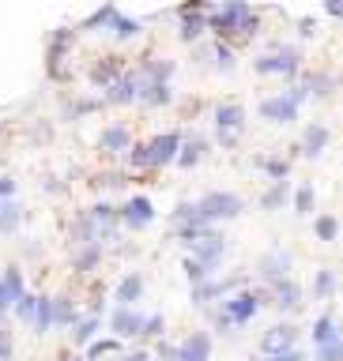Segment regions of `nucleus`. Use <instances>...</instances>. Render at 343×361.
Returning a JSON list of instances; mask_svg holds the SVG:
<instances>
[{"mask_svg":"<svg viewBox=\"0 0 343 361\" xmlns=\"http://www.w3.org/2000/svg\"><path fill=\"white\" fill-rule=\"evenodd\" d=\"M245 203L234 196V192H208L200 203H192V211H197V222H227V218H238L242 215Z\"/></svg>","mask_w":343,"mask_h":361,"instance_id":"1","label":"nucleus"},{"mask_svg":"<svg viewBox=\"0 0 343 361\" xmlns=\"http://www.w3.org/2000/svg\"><path fill=\"white\" fill-rule=\"evenodd\" d=\"M211 31H242V34H253L257 31V15L249 12L245 4H227L219 15H211Z\"/></svg>","mask_w":343,"mask_h":361,"instance_id":"2","label":"nucleus"},{"mask_svg":"<svg viewBox=\"0 0 343 361\" xmlns=\"http://www.w3.org/2000/svg\"><path fill=\"white\" fill-rule=\"evenodd\" d=\"M257 309H261V298L257 294H238V298L222 301V312H219V323L222 328H234V323H245L257 316Z\"/></svg>","mask_w":343,"mask_h":361,"instance_id":"3","label":"nucleus"},{"mask_svg":"<svg viewBox=\"0 0 343 361\" xmlns=\"http://www.w3.org/2000/svg\"><path fill=\"white\" fill-rule=\"evenodd\" d=\"M189 248H192V256L189 260H197L200 267H215L219 260H222V252H227V241H222L219 234H204V237H197V241H189Z\"/></svg>","mask_w":343,"mask_h":361,"instance_id":"4","label":"nucleus"},{"mask_svg":"<svg viewBox=\"0 0 343 361\" xmlns=\"http://www.w3.org/2000/svg\"><path fill=\"white\" fill-rule=\"evenodd\" d=\"M257 271H261L268 282L291 279V252H287V248H268L261 256V264H257Z\"/></svg>","mask_w":343,"mask_h":361,"instance_id":"5","label":"nucleus"},{"mask_svg":"<svg viewBox=\"0 0 343 361\" xmlns=\"http://www.w3.org/2000/svg\"><path fill=\"white\" fill-rule=\"evenodd\" d=\"M294 342H298V328H291V323H275V328L264 331L261 350L268 358H275V354H283V350H294Z\"/></svg>","mask_w":343,"mask_h":361,"instance_id":"6","label":"nucleus"},{"mask_svg":"<svg viewBox=\"0 0 343 361\" xmlns=\"http://www.w3.org/2000/svg\"><path fill=\"white\" fill-rule=\"evenodd\" d=\"M298 49H283V53H272V57H261L257 61V72L261 76H294L298 72Z\"/></svg>","mask_w":343,"mask_h":361,"instance_id":"7","label":"nucleus"},{"mask_svg":"<svg viewBox=\"0 0 343 361\" xmlns=\"http://www.w3.org/2000/svg\"><path fill=\"white\" fill-rule=\"evenodd\" d=\"M242 125H245V109H242V106H219V113H215V128H219V140L227 143V147L238 140Z\"/></svg>","mask_w":343,"mask_h":361,"instance_id":"8","label":"nucleus"},{"mask_svg":"<svg viewBox=\"0 0 343 361\" xmlns=\"http://www.w3.org/2000/svg\"><path fill=\"white\" fill-rule=\"evenodd\" d=\"M178 147H181V136L178 132H162L159 140L147 143V166H166L178 159Z\"/></svg>","mask_w":343,"mask_h":361,"instance_id":"9","label":"nucleus"},{"mask_svg":"<svg viewBox=\"0 0 343 361\" xmlns=\"http://www.w3.org/2000/svg\"><path fill=\"white\" fill-rule=\"evenodd\" d=\"M144 87H147V79L144 76H121L117 83H109V102H117V106H128V102H136L144 95Z\"/></svg>","mask_w":343,"mask_h":361,"instance_id":"10","label":"nucleus"},{"mask_svg":"<svg viewBox=\"0 0 343 361\" xmlns=\"http://www.w3.org/2000/svg\"><path fill=\"white\" fill-rule=\"evenodd\" d=\"M261 117L272 120V125H294V120H298V106H291L283 95H275V98L261 102Z\"/></svg>","mask_w":343,"mask_h":361,"instance_id":"11","label":"nucleus"},{"mask_svg":"<svg viewBox=\"0 0 343 361\" xmlns=\"http://www.w3.org/2000/svg\"><path fill=\"white\" fill-rule=\"evenodd\" d=\"M121 215H125V222L132 230H144V226H151V218H155V211H151V200L147 196H132L121 207Z\"/></svg>","mask_w":343,"mask_h":361,"instance_id":"12","label":"nucleus"},{"mask_svg":"<svg viewBox=\"0 0 343 361\" xmlns=\"http://www.w3.org/2000/svg\"><path fill=\"white\" fill-rule=\"evenodd\" d=\"M208 358H211V335H204V331L189 335L178 346V361H208Z\"/></svg>","mask_w":343,"mask_h":361,"instance_id":"13","label":"nucleus"},{"mask_svg":"<svg viewBox=\"0 0 343 361\" xmlns=\"http://www.w3.org/2000/svg\"><path fill=\"white\" fill-rule=\"evenodd\" d=\"M20 298H23V275L15 267H8L4 279H0V312H8Z\"/></svg>","mask_w":343,"mask_h":361,"instance_id":"14","label":"nucleus"},{"mask_svg":"<svg viewBox=\"0 0 343 361\" xmlns=\"http://www.w3.org/2000/svg\"><path fill=\"white\" fill-rule=\"evenodd\" d=\"M109 323H114V335L117 339H132V335H140V331H144V316L136 309H117Z\"/></svg>","mask_w":343,"mask_h":361,"instance_id":"15","label":"nucleus"},{"mask_svg":"<svg viewBox=\"0 0 343 361\" xmlns=\"http://www.w3.org/2000/svg\"><path fill=\"white\" fill-rule=\"evenodd\" d=\"M98 147L102 151H128V147H132V136H128V128L125 125H109L106 132L98 136Z\"/></svg>","mask_w":343,"mask_h":361,"instance_id":"16","label":"nucleus"},{"mask_svg":"<svg viewBox=\"0 0 343 361\" xmlns=\"http://www.w3.org/2000/svg\"><path fill=\"white\" fill-rule=\"evenodd\" d=\"M140 294H144V279H140V275L121 279V286H117V309H132V305L140 301Z\"/></svg>","mask_w":343,"mask_h":361,"instance_id":"17","label":"nucleus"},{"mask_svg":"<svg viewBox=\"0 0 343 361\" xmlns=\"http://www.w3.org/2000/svg\"><path fill=\"white\" fill-rule=\"evenodd\" d=\"M324 147H328V128H324V125H310V128H305V140H302V154L317 159Z\"/></svg>","mask_w":343,"mask_h":361,"instance_id":"18","label":"nucleus"},{"mask_svg":"<svg viewBox=\"0 0 343 361\" xmlns=\"http://www.w3.org/2000/svg\"><path fill=\"white\" fill-rule=\"evenodd\" d=\"M275 305H280V309H287V312H294V309L302 305V290H298L291 279L275 282Z\"/></svg>","mask_w":343,"mask_h":361,"instance_id":"19","label":"nucleus"},{"mask_svg":"<svg viewBox=\"0 0 343 361\" xmlns=\"http://www.w3.org/2000/svg\"><path fill=\"white\" fill-rule=\"evenodd\" d=\"M313 342H317V346H332V342H340L336 320H332V316H321L317 323H313Z\"/></svg>","mask_w":343,"mask_h":361,"instance_id":"20","label":"nucleus"},{"mask_svg":"<svg viewBox=\"0 0 343 361\" xmlns=\"http://www.w3.org/2000/svg\"><path fill=\"white\" fill-rule=\"evenodd\" d=\"M23 218V207H15L12 200H0V234H12Z\"/></svg>","mask_w":343,"mask_h":361,"instance_id":"21","label":"nucleus"},{"mask_svg":"<svg viewBox=\"0 0 343 361\" xmlns=\"http://www.w3.org/2000/svg\"><path fill=\"white\" fill-rule=\"evenodd\" d=\"M34 331L38 335H45V331L53 328V309H49V298H38V305H34Z\"/></svg>","mask_w":343,"mask_h":361,"instance_id":"22","label":"nucleus"},{"mask_svg":"<svg viewBox=\"0 0 343 361\" xmlns=\"http://www.w3.org/2000/svg\"><path fill=\"white\" fill-rule=\"evenodd\" d=\"M109 26H114V34L121 42H128V38H136V34H140V19H125V15H114V19H109Z\"/></svg>","mask_w":343,"mask_h":361,"instance_id":"23","label":"nucleus"},{"mask_svg":"<svg viewBox=\"0 0 343 361\" xmlns=\"http://www.w3.org/2000/svg\"><path fill=\"white\" fill-rule=\"evenodd\" d=\"M313 294L328 301L332 294H336V271H328V267H324V271H317V282H313Z\"/></svg>","mask_w":343,"mask_h":361,"instance_id":"24","label":"nucleus"},{"mask_svg":"<svg viewBox=\"0 0 343 361\" xmlns=\"http://www.w3.org/2000/svg\"><path fill=\"white\" fill-rule=\"evenodd\" d=\"M283 200H287V181H275L272 188L261 196V207L264 211H275V207H283Z\"/></svg>","mask_w":343,"mask_h":361,"instance_id":"25","label":"nucleus"},{"mask_svg":"<svg viewBox=\"0 0 343 361\" xmlns=\"http://www.w3.org/2000/svg\"><path fill=\"white\" fill-rule=\"evenodd\" d=\"M49 309H53V323H76V309L68 305V298H53Z\"/></svg>","mask_w":343,"mask_h":361,"instance_id":"26","label":"nucleus"},{"mask_svg":"<svg viewBox=\"0 0 343 361\" xmlns=\"http://www.w3.org/2000/svg\"><path fill=\"white\" fill-rule=\"evenodd\" d=\"M140 98L147 102V106H162V102H170V87H166V83H147Z\"/></svg>","mask_w":343,"mask_h":361,"instance_id":"27","label":"nucleus"},{"mask_svg":"<svg viewBox=\"0 0 343 361\" xmlns=\"http://www.w3.org/2000/svg\"><path fill=\"white\" fill-rule=\"evenodd\" d=\"M95 331H98V320H95V316L79 320L76 328H72V342H79V346H83V342H91V339H95Z\"/></svg>","mask_w":343,"mask_h":361,"instance_id":"28","label":"nucleus"},{"mask_svg":"<svg viewBox=\"0 0 343 361\" xmlns=\"http://www.w3.org/2000/svg\"><path fill=\"white\" fill-rule=\"evenodd\" d=\"M336 234H340V222L332 218V215H321L317 218V237L321 241H336Z\"/></svg>","mask_w":343,"mask_h":361,"instance_id":"29","label":"nucleus"},{"mask_svg":"<svg viewBox=\"0 0 343 361\" xmlns=\"http://www.w3.org/2000/svg\"><path fill=\"white\" fill-rule=\"evenodd\" d=\"M200 34H204V19H200V15H185V23H181V38L192 42V38H200Z\"/></svg>","mask_w":343,"mask_h":361,"instance_id":"30","label":"nucleus"},{"mask_svg":"<svg viewBox=\"0 0 343 361\" xmlns=\"http://www.w3.org/2000/svg\"><path fill=\"white\" fill-rule=\"evenodd\" d=\"M294 211H298V215H310V211H313V188H310V184H302V188H298V196H294Z\"/></svg>","mask_w":343,"mask_h":361,"instance_id":"31","label":"nucleus"},{"mask_svg":"<svg viewBox=\"0 0 343 361\" xmlns=\"http://www.w3.org/2000/svg\"><path fill=\"white\" fill-rule=\"evenodd\" d=\"M332 87H336V79H332V76H310V83H305V95H310V90H317V95H328Z\"/></svg>","mask_w":343,"mask_h":361,"instance_id":"32","label":"nucleus"},{"mask_svg":"<svg viewBox=\"0 0 343 361\" xmlns=\"http://www.w3.org/2000/svg\"><path fill=\"white\" fill-rule=\"evenodd\" d=\"M95 260H98V245H83V252L76 256V267H79V271H91Z\"/></svg>","mask_w":343,"mask_h":361,"instance_id":"33","label":"nucleus"},{"mask_svg":"<svg viewBox=\"0 0 343 361\" xmlns=\"http://www.w3.org/2000/svg\"><path fill=\"white\" fill-rule=\"evenodd\" d=\"M34 305H38V298H31V294L23 290V298L15 301V316H20V320H31V316H34Z\"/></svg>","mask_w":343,"mask_h":361,"instance_id":"34","label":"nucleus"},{"mask_svg":"<svg viewBox=\"0 0 343 361\" xmlns=\"http://www.w3.org/2000/svg\"><path fill=\"white\" fill-rule=\"evenodd\" d=\"M114 72H117V64H98V68L91 72V79L102 83V87H109V83H114Z\"/></svg>","mask_w":343,"mask_h":361,"instance_id":"35","label":"nucleus"},{"mask_svg":"<svg viewBox=\"0 0 343 361\" xmlns=\"http://www.w3.org/2000/svg\"><path fill=\"white\" fill-rule=\"evenodd\" d=\"M162 331H166L162 316H144V331H140V335H162Z\"/></svg>","mask_w":343,"mask_h":361,"instance_id":"36","label":"nucleus"},{"mask_svg":"<svg viewBox=\"0 0 343 361\" xmlns=\"http://www.w3.org/2000/svg\"><path fill=\"white\" fill-rule=\"evenodd\" d=\"M185 275H189V279H192V282L200 286L204 279H208V267H200L197 260H185Z\"/></svg>","mask_w":343,"mask_h":361,"instance_id":"37","label":"nucleus"},{"mask_svg":"<svg viewBox=\"0 0 343 361\" xmlns=\"http://www.w3.org/2000/svg\"><path fill=\"white\" fill-rule=\"evenodd\" d=\"M178 162L185 166V170H192V166L200 162V143H189V147H185V154H181Z\"/></svg>","mask_w":343,"mask_h":361,"instance_id":"38","label":"nucleus"},{"mask_svg":"<svg viewBox=\"0 0 343 361\" xmlns=\"http://www.w3.org/2000/svg\"><path fill=\"white\" fill-rule=\"evenodd\" d=\"M261 166H264V170H268V173H272V177H275V181H283V177H287V162H275V159H264Z\"/></svg>","mask_w":343,"mask_h":361,"instance_id":"39","label":"nucleus"},{"mask_svg":"<svg viewBox=\"0 0 343 361\" xmlns=\"http://www.w3.org/2000/svg\"><path fill=\"white\" fill-rule=\"evenodd\" d=\"M117 350V339H106V342H95L91 346V358H102V354H114Z\"/></svg>","mask_w":343,"mask_h":361,"instance_id":"40","label":"nucleus"},{"mask_svg":"<svg viewBox=\"0 0 343 361\" xmlns=\"http://www.w3.org/2000/svg\"><path fill=\"white\" fill-rule=\"evenodd\" d=\"M340 358H343L340 342H332V346H321V354H317V361H340Z\"/></svg>","mask_w":343,"mask_h":361,"instance_id":"41","label":"nucleus"},{"mask_svg":"<svg viewBox=\"0 0 343 361\" xmlns=\"http://www.w3.org/2000/svg\"><path fill=\"white\" fill-rule=\"evenodd\" d=\"M114 15H117V8H114V4H106V8H102V12H95V15H91V26H98V23H109V19H114Z\"/></svg>","mask_w":343,"mask_h":361,"instance_id":"42","label":"nucleus"},{"mask_svg":"<svg viewBox=\"0 0 343 361\" xmlns=\"http://www.w3.org/2000/svg\"><path fill=\"white\" fill-rule=\"evenodd\" d=\"M128 162H132V166H147V147H128Z\"/></svg>","mask_w":343,"mask_h":361,"instance_id":"43","label":"nucleus"},{"mask_svg":"<svg viewBox=\"0 0 343 361\" xmlns=\"http://www.w3.org/2000/svg\"><path fill=\"white\" fill-rule=\"evenodd\" d=\"M219 68H222V72H230V68H234V53H230V49H222V45H219Z\"/></svg>","mask_w":343,"mask_h":361,"instance_id":"44","label":"nucleus"},{"mask_svg":"<svg viewBox=\"0 0 343 361\" xmlns=\"http://www.w3.org/2000/svg\"><path fill=\"white\" fill-rule=\"evenodd\" d=\"M12 192H15V181L12 177H0V200H12Z\"/></svg>","mask_w":343,"mask_h":361,"instance_id":"45","label":"nucleus"},{"mask_svg":"<svg viewBox=\"0 0 343 361\" xmlns=\"http://www.w3.org/2000/svg\"><path fill=\"white\" fill-rule=\"evenodd\" d=\"M272 361H305V354L302 350H283V354H275Z\"/></svg>","mask_w":343,"mask_h":361,"instance_id":"46","label":"nucleus"},{"mask_svg":"<svg viewBox=\"0 0 343 361\" xmlns=\"http://www.w3.org/2000/svg\"><path fill=\"white\" fill-rule=\"evenodd\" d=\"M159 358L162 361H178V350H174V346H159Z\"/></svg>","mask_w":343,"mask_h":361,"instance_id":"47","label":"nucleus"},{"mask_svg":"<svg viewBox=\"0 0 343 361\" xmlns=\"http://www.w3.org/2000/svg\"><path fill=\"white\" fill-rule=\"evenodd\" d=\"M302 34H305V38H310V34H317V23H313V19H302Z\"/></svg>","mask_w":343,"mask_h":361,"instance_id":"48","label":"nucleus"},{"mask_svg":"<svg viewBox=\"0 0 343 361\" xmlns=\"http://www.w3.org/2000/svg\"><path fill=\"white\" fill-rule=\"evenodd\" d=\"M125 361H147V354H144V350H136V354H128Z\"/></svg>","mask_w":343,"mask_h":361,"instance_id":"49","label":"nucleus"},{"mask_svg":"<svg viewBox=\"0 0 343 361\" xmlns=\"http://www.w3.org/2000/svg\"><path fill=\"white\" fill-rule=\"evenodd\" d=\"M64 361H79V358H64Z\"/></svg>","mask_w":343,"mask_h":361,"instance_id":"50","label":"nucleus"}]
</instances>
